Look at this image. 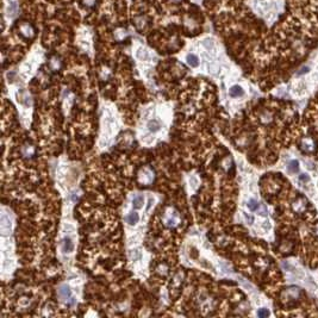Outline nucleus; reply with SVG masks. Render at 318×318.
<instances>
[{
	"label": "nucleus",
	"mask_w": 318,
	"mask_h": 318,
	"mask_svg": "<svg viewBox=\"0 0 318 318\" xmlns=\"http://www.w3.org/2000/svg\"><path fill=\"white\" fill-rule=\"evenodd\" d=\"M59 293H60V295L63 299H67V298H70V297H72V291H70V288L68 287V286H66V285L61 286Z\"/></svg>",
	"instance_id": "f257e3e1"
},
{
	"label": "nucleus",
	"mask_w": 318,
	"mask_h": 318,
	"mask_svg": "<svg viewBox=\"0 0 318 318\" xmlns=\"http://www.w3.org/2000/svg\"><path fill=\"white\" fill-rule=\"evenodd\" d=\"M143 203H144V199L142 195H136L135 198L132 199V206H133V209H141L142 206H143Z\"/></svg>",
	"instance_id": "f03ea898"
},
{
	"label": "nucleus",
	"mask_w": 318,
	"mask_h": 318,
	"mask_svg": "<svg viewBox=\"0 0 318 318\" xmlns=\"http://www.w3.org/2000/svg\"><path fill=\"white\" fill-rule=\"evenodd\" d=\"M74 249V244H73V241L69 238V237H66L63 240V250L66 253H70L73 252Z\"/></svg>",
	"instance_id": "7ed1b4c3"
},
{
	"label": "nucleus",
	"mask_w": 318,
	"mask_h": 318,
	"mask_svg": "<svg viewBox=\"0 0 318 318\" xmlns=\"http://www.w3.org/2000/svg\"><path fill=\"white\" fill-rule=\"evenodd\" d=\"M160 128H161V124H160V122L159 120H150L149 123H148V129H149L150 131L153 132H156L160 130Z\"/></svg>",
	"instance_id": "20e7f679"
},
{
	"label": "nucleus",
	"mask_w": 318,
	"mask_h": 318,
	"mask_svg": "<svg viewBox=\"0 0 318 318\" xmlns=\"http://www.w3.org/2000/svg\"><path fill=\"white\" fill-rule=\"evenodd\" d=\"M126 221H128V223H129L130 225H135V224L138 223V221H139V216H138V213H136V212H131L129 216L126 217Z\"/></svg>",
	"instance_id": "39448f33"
},
{
	"label": "nucleus",
	"mask_w": 318,
	"mask_h": 318,
	"mask_svg": "<svg viewBox=\"0 0 318 318\" xmlns=\"http://www.w3.org/2000/svg\"><path fill=\"white\" fill-rule=\"evenodd\" d=\"M230 96H243V90L240 86H232L230 88Z\"/></svg>",
	"instance_id": "423d86ee"
},
{
	"label": "nucleus",
	"mask_w": 318,
	"mask_h": 318,
	"mask_svg": "<svg viewBox=\"0 0 318 318\" xmlns=\"http://www.w3.org/2000/svg\"><path fill=\"white\" fill-rule=\"evenodd\" d=\"M187 62H188V65H190L191 67H197L199 65L198 57H197L194 54H190L188 56H187Z\"/></svg>",
	"instance_id": "0eeeda50"
},
{
	"label": "nucleus",
	"mask_w": 318,
	"mask_h": 318,
	"mask_svg": "<svg viewBox=\"0 0 318 318\" xmlns=\"http://www.w3.org/2000/svg\"><path fill=\"white\" fill-rule=\"evenodd\" d=\"M298 168H299L298 161H291V162L288 163V172L295 173V172H298Z\"/></svg>",
	"instance_id": "6e6552de"
},
{
	"label": "nucleus",
	"mask_w": 318,
	"mask_h": 318,
	"mask_svg": "<svg viewBox=\"0 0 318 318\" xmlns=\"http://www.w3.org/2000/svg\"><path fill=\"white\" fill-rule=\"evenodd\" d=\"M248 207L250 209V211H255V210H258V201L255 200V199H250L249 201H248Z\"/></svg>",
	"instance_id": "1a4fd4ad"
},
{
	"label": "nucleus",
	"mask_w": 318,
	"mask_h": 318,
	"mask_svg": "<svg viewBox=\"0 0 318 318\" xmlns=\"http://www.w3.org/2000/svg\"><path fill=\"white\" fill-rule=\"evenodd\" d=\"M258 317H267V316H269V311L267 309H260L258 311Z\"/></svg>",
	"instance_id": "9d476101"
},
{
	"label": "nucleus",
	"mask_w": 318,
	"mask_h": 318,
	"mask_svg": "<svg viewBox=\"0 0 318 318\" xmlns=\"http://www.w3.org/2000/svg\"><path fill=\"white\" fill-rule=\"evenodd\" d=\"M299 179L301 181H305V182H307V181H309V176H307L306 174H303V175H300Z\"/></svg>",
	"instance_id": "9b49d317"
},
{
	"label": "nucleus",
	"mask_w": 318,
	"mask_h": 318,
	"mask_svg": "<svg viewBox=\"0 0 318 318\" xmlns=\"http://www.w3.org/2000/svg\"><path fill=\"white\" fill-rule=\"evenodd\" d=\"M244 217H246L247 222H249V223H253V222H254V218H253L252 216H248L247 213H244Z\"/></svg>",
	"instance_id": "f8f14e48"
}]
</instances>
